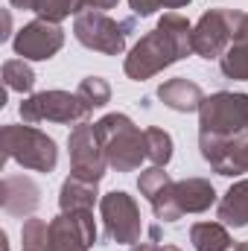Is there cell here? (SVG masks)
Wrapping results in <instances>:
<instances>
[{
	"mask_svg": "<svg viewBox=\"0 0 248 251\" xmlns=\"http://www.w3.org/2000/svg\"><path fill=\"white\" fill-rule=\"evenodd\" d=\"M193 56V24L181 12H167L155 29H149L125 56L123 70L128 79L146 82L161 70Z\"/></svg>",
	"mask_w": 248,
	"mask_h": 251,
	"instance_id": "6da1fadb",
	"label": "cell"
},
{
	"mask_svg": "<svg viewBox=\"0 0 248 251\" xmlns=\"http://www.w3.org/2000/svg\"><path fill=\"white\" fill-rule=\"evenodd\" d=\"M97 134H99V143L105 149L108 170L134 173L146 161V134L123 111H111V114L99 117L97 120Z\"/></svg>",
	"mask_w": 248,
	"mask_h": 251,
	"instance_id": "7a4b0ae2",
	"label": "cell"
},
{
	"mask_svg": "<svg viewBox=\"0 0 248 251\" xmlns=\"http://www.w3.org/2000/svg\"><path fill=\"white\" fill-rule=\"evenodd\" d=\"M0 149H3V161H15L24 170L32 173H53L59 164V146L56 140L35 128V126L24 123H6L0 128Z\"/></svg>",
	"mask_w": 248,
	"mask_h": 251,
	"instance_id": "3957f363",
	"label": "cell"
},
{
	"mask_svg": "<svg viewBox=\"0 0 248 251\" xmlns=\"http://www.w3.org/2000/svg\"><path fill=\"white\" fill-rule=\"evenodd\" d=\"M198 137H213V140L248 137V94L216 91L204 97L198 108Z\"/></svg>",
	"mask_w": 248,
	"mask_h": 251,
	"instance_id": "277c9868",
	"label": "cell"
},
{
	"mask_svg": "<svg viewBox=\"0 0 248 251\" xmlns=\"http://www.w3.org/2000/svg\"><path fill=\"white\" fill-rule=\"evenodd\" d=\"M134 29V18L125 21H114L108 12H82L73 21V38L94 53L102 56H123L125 53V38Z\"/></svg>",
	"mask_w": 248,
	"mask_h": 251,
	"instance_id": "5b68a950",
	"label": "cell"
},
{
	"mask_svg": "<svg viewBox=\"0 0 248 251\" xmlns=\"http://www.w3.org/2000/svg\"><path fill=\"white\" fill-rule=\"evenodd\" d=\"M21 120L29 126L35 123H62V126H73V123H85L91 117V108L82 102L79 94L70 91H38L24 97V102L18 105Z\"/></svg>",
	"mask_w": 248,
	"mask_h": 251,
	"instance_id": "8992f818",
	"label": "cell"
},
{
	"mask_svg": "<svg viewBox=\"0 0 248 251\" xmlns=\"http://www.w3.org/2000/svg\"><path fill=\"white\" fill-rule=\"evenodd\" d=\"M99 219L105 228V240L117 246H137L143 237V216L134 196L125 190H111L99 199Z\"/></svg>",
	"mask_w": 248,
	"mask_h": 251,
	"instance_id": "52a82bcc",
	"label": "cell"
},
{
	"mask_svg": "<svg viewBox=\"0 0 248 251\" xmlns=\"http://www.w3.org/2000/svg\"><path fill=\"white\" fill-rule=\"evenodd\" d=\"M240 9H207L193 24V53L207 62H219L234 41Z\"/></svg>",
	"mask_w": 248,
	"mask_h": 251,
	"instance_id": "ba28073f",
	"label": "cell"
},
{
	"mask_svg": "<svg viewBox=\"0 0 248 251\" xmlns=\"http://www.w3.org/2000/svg\"><path fill=\"white\" fill-rule=\"evenodd\" d=\"M67 152H70V176L88 178V181H102L108 173V161H105V149L99 143L97 123H76L70 128L67 137Z\"/></svg>",
	"mask_w": 248,
	"mask_h": 251,
	"instance_id": "9c48e42d",
	"label": "cell"
},
{
	"mask_svg": "<svg viewBox=\"0 0 248 251\" xmlns=\"http://www.w3.org/2000/svg\"><path fill=\"white\" fill-rule=\"evenodd\" d=\"M62 47H64L62 24H50L44 18H35V21L24 24L12 38L15 56L26 59V62H50Z\"/></svg>",
	"mask_w": 248,
	"mask_h": 251,
	"instance_id": "30bf717a",
	"label": "cell"
},
{
	"mask_svg": "<svg viewBox=\"0 0 248 251\" xmlns=\"http://www.w3.org/2000/svg\"><path fill=\"white\" fill-rule=\"evenodd\" d=\"M97 243L94 210H73L50 219V251H91Z\"/></svg>",
	"mask_w": 248,
	"mask_h": 251,
	"instance_id": "8fae6325",
	"label": "cell"
},
{
	"mask_svg": "<svg viewBox=\"0 0 248 251\" xmlns=\"http://www.w3.org/2000/svg\"><path fill=\"white\" fill-rule=\"evenodd\" d=\"M198 152L216 176L237 178L248 173V137H237V140L198 137Z\"/></svg>",
	"mask_w": 248,
	"mask_h": 251,
	"instance_id": "7c38bea8",
	"label": "cell"
},
{
	"mask_svg": "<svg viewBox=\"0 0 248 251\" xmlns=\"http://www.w3.org/2000/svg\"><path fill=\"white\" fill-rule=\"evenodd\" d=\"M41 204V187L29 176H6L0 181V207L9 216L29 219Z\"/></svg>",
	"mask_w": 248,
	"mask_h": 251,
	"instance_id": "4fadbf2b",
	"label": "cell"
},
{
	"mask_svg": "<svg viewBox=\"0 0 248 251\" xmlns=\"http://www.w3.org/2000/svg\"><path fill=\"white\" fill-rule=\"evenodd\" d=\"M173 199H175V207L178 213H207L216 201V187L207 181V178H181V181H173Z\"/></svg>",
	"mask_w": 248,
	"mask_h": 251,
	"instance_id": "5bb4252c",
	"label": "cell"
},
{
	"mask_svg": "<svg viewBox=\"0 0 248 251\" xmlns=\"http://www.w3.org/2000/svg\"><path fill=\"white\" fill-rule=\"evenodd\" d=\"M158 100L170 108V111H178V114H193L201 108L204 102V91L198 82L187 79V76H175V79H167L158 85Z\"/></svg>",
	"mask_w": 248,
	"mask_h": 251,
	"instance_id": "9a60e30c",
	"label": "cell"
},
{
	"mask_svg": "<svg viewBox=\"0 0 248 251\" xmlns=\"http://www.w3.org/2000/svg\"><path fill=\"white\" fill-rule=\"evenodd\" d=\"M219 70H222L225 79L248 82V12H243V9H240V18H237L234 41L225 50V56L219 59Z\"/></svg>",
	"mask_w": 248,
	"mask_h": 251,
	"instance_id": "2e32d148",
	"label": "cell"
},
{
	"mask_svg": "<svg viewBox=\"0 0 248 251\" xmlns=\"http://www.w3.org/2000/svg\"><path fill=\"white\" fill-rule=\"evenodd\" d=\"M216 219L234 231L248 225V178H240L225 190V196L216 204Z\"/></svg>",
	"mask_w": 248,
	"mask_h": 251,
	"instance_id": "e0dca14e",
	"label": "cell"
},
{
	"mask_svg": "<svg viewBox=\"0 0 248 251\" xmlns=\"http://www.w3.org/2000/svg\"><path fill=\"white\" fill-rule=\"evenodd\" d=\"M99 184L79 178V176H67L59 190V207L62 213H73V210H94V204L99 201Z\"/></svg>",
	"mask_w": 248,
	"mask_h": 251,
	"instance_id": "ac0fdd59",
	"label": "cell"
},
{
	"mask_svg": "<svg viewBox=\"0 0 248 251\" xmlns=\"http://www.w3.org/2000/svg\"><path fill=\"white\" fill-rule=\"evenodd\" d=\"M190 243L193 251H234L237 243L231 237V228L222 222H193L190 225Z\"/></svg>",
	"mask_w": 248,
	"mask_h": 251,
	"instance_id": "d6986e66",
	"label": "cell"
},
{
	"mask_svg": "<svg viewBox=\"0 0 248 251\" xmlns=\"http://www.w3.org/2000/svg\"><path fill=\"white\" fill-rule=\"evenodd\" d=\"M143 134H146V161H152V167H167L173 161V152H175L173 134L167 128H158V126L143 128Z\"/></svg>",
	"mask_w": 248,
	"mask_h": 251,
	"instance_id": "ffe728a7",
	"label": "cell"
},
{
	"mask_svg": "<svg viewBox=\"0 0 248 251\" xmlns=\"http://www.w3.org/2000/svg\"><path fill=\"white\" fill-rule=\"evenodd\" d=\"M88 9H91V0H38L35 15L50 24H62L64 18H70V15L76 18Z\"/></svg>",
	"mask_w": 248,
	"mask_h": 251,
	"instance_id": "44dd1931",
	"label": "cell"
},
{
	"mask_svg": "<svg viewBox=\"0 0 248 251\" xmlns=\"http://www.w3.org/2000/svg\"><path fill=\"white\" fill-rule=\"evenodd\" d=\"M3 82L9 91H18V94H32L35 88V70L29 67L26 59H9L3 62Z\"/></svg>",
	"mask_w": 248,
	"mask_h": 251,
	"instance_id": "7402d4cb",
	"label": "cell"
},
{
	"mask_svg": "<svg viewBox=\"0 0 248 251\" xmlns=\"http://www.w3.org/2000/svg\"><path fill=\"white\" fill-rule=\"evenodd\" d=\"M21 251H50V222L29 216L21 225Z\"/></svg>",
	"mask_w": 248,
	"mask_h": 251,
	"instance_id": "603a6c76",
	"label": "cell"
},
{
	"mask_svg": "<svg viewBox=\"0 0 248 251\" xmlns=\"http://www.w3.org/2000/svg\"><path fill=\"white\" fill-rule=\"evenodd\" d=\"M76 94L82 97V102H85L91 111H94V108H105V105L111 102V85H108V79H102V76H85V79L79 82Z\"/></svg>",
	"mask_w": 248,
	"mask_h": 251,
	"instance_id": "cb8c5ba5",
	"label": "cell"
},
{
	"mask_svg": "<svg viewBox=\"0 0 248 251\" xmlns=\"http://www.w3.org/2000/svg\"><path fill=\"white\" fill-rule=\"evenodd\" d=\"M170 184H173V178H170L167 167H149V170H140V176H137V190L146 201L158 199Z\"/></svg>",
	"mask_w": 248,
	"mask_h": 251,
	"instance_id": "d4e9b609",
	"label": "cell"
},
{
	"mask_svg": "<svg viewBox=\"0 0 248 251\" xmlns=\"http://www.w3.org/2000/svg\"><path fill=\"white\" fill-rule=\"evenodd\" d=\"M128 6H131L134 18H149L158 9H164V0H128Z\"/></svg>",
	"mask_w": 248,
	"mask_h": 251,
	"instance_id": "484cf974",
	"label": "cell"
},
{
	"mask_svg": "<svg viewBox=\"0 0 248 251\" xmlns=\"http://www.w3.org/2000/svg\"><path fill=\"white\" fill-rule=\"evenodd\" d=\"M120 0H91V9H97V12H108V9H114ZM88 9V12H91Z\"/></svg>",
	"mask_w": 248,
	"mask_h": 251,
	"instance_id": "4316f807",
	"label": "cell"
},
{
	"mask_svg": "<svg viewBox=\"0 0 248 251\" xmlns=\"http://www.w3.org/2000/svg\"><path fill=\"white\" fill-rule=\"evenodd\" d=\"M12 3V9H24V12H35V6H38V0H9Z\"/></svg>",
	"mask_w": 248,
	"mask_h": 251,
	"instance_id": "83f0119b",
	"label": "cell"
},
{
	"mask_svg": "<svg viewBox=\"0 0 248 251\" xmlns=\"http://www.w3.org/2000/svg\"><path fill=\"white\" fill-rule=\"evenodd\" d=\"M190 3H193V0H164V9H173V12H175V9H184Z\"/></svg>",
	"mask_w": 248,
	"mask_h": 251,
	"instance_id": "f1b7e54d",
	"label": "cell"
},
{
	"mask_svg": "<svg viewBox=\"0 0 248 251\" xmlns=\"http://www.w3.org/2000/svg\"><path fill=\"white\" fill-rule=\"evenodd\" d=\"M128 251H158V243L152 240V243H137V246H131Z\"/></svg>",
	"mask_w": 248,
	"mask_h": 251,
	"instance_id": "f546056e",
	"label": "cell"
},
{
	"mask_svg": "<svg viewBox=\"0 0 248 251\" xmlns=\"http://www.w3.org/2000/svg\"><path fill=\"white\" fill-rule=\"evenodd\" d=\"M3 24H6V32H3L0 38L6 41V38H9V29H12V18H9V12H3Z\"/></svg>",
	"mask_w": 248,
	"mask_h": 251,
	"instance_id": "4dcf8cb0",
	"label": "cell"
},
{
	"mask_svg": "<svg viewBox=\"0 0 248 251\" xmlns=\"http://www.w3.org/2000/svg\"><path fill=\"white\" fill-rule=\"evenodd\" d=\"M158 251H181L178 246H158Z\"/></svg>",
	"mask_w": 248,
	"mask_h": 251,
	"instance_id": "1f68e13d",
	"label": "cell"
},
{
	"mask_svg": "<svg viewBox=\"0 0 248 251\" xmlns=\"http://www.w3.org/2000/svg\"><path fill=\"white\" fill-rule=\"evenodd\" d=\"M234 251H248V243H237V249Z\"/></svg>",
	"mask_w": 248,
	"mask_h": 251,
	"instance_id": "d6a6232c",
	"label": "cell"
}]
</instances>
